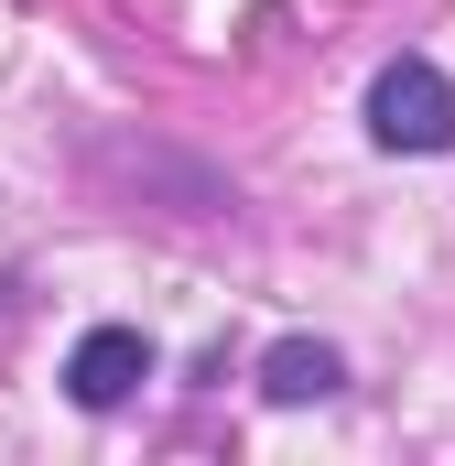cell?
<instances>
[{
	"label": "cell",
	"mask_w": 455,
	"mask_h": 466,
	"mask_svg": "<svg viewBox=\"0 0 455 466\" xmlns=\"http://www.w3.org/2000/svg\"><path fill=\"white\" fill-rule=\"evenodd\" d=\"M141 380H152V337H141V326H87V337L66 348V401H76V412H130Z\"/></svg>",
	"instance_id": "2"
},
{
	"label": "cell",
	"mask_w": 455,
	"mask_h": 466,
	"mask_svg": "<svg viewBox=\"0 0 455 466\" xmlns=\"http://www.w3.org/2000/svg\"><path fill=\"white\" fill-rule=\"evenodd\" d=\"M369 141L379 152H455V76L434 55H390L369 76Z\"/></svg>",
	"instance_id": "1"
},
{
	"label": "cell",
	"mask_w": 455,
	"mask_h": 466,
	"mask_svg": "<svg viewBox=\"0 0 455 466\" xmlns=\"http://www.w3.org/2000/svg\"><path fill=\"white\" fill-rule=\"evenodd\" d=\"M260 390H271V401H337L347 358L326 348V337H271V348H260Z\"/></svg>",
	"instance_id": "3"
}]
</instances>
